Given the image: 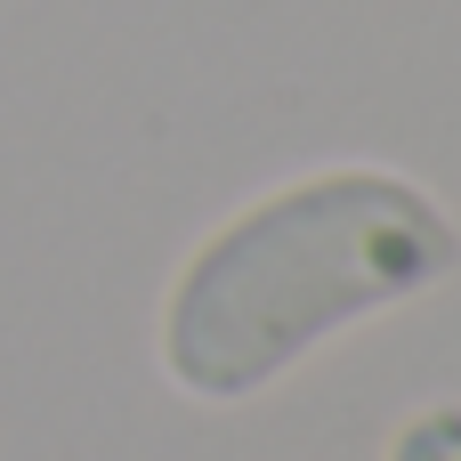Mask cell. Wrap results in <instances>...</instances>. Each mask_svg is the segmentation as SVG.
Wrapping results in <instances>:
<instances>
[{
    "mask_svg": "<svg viewBox=\"0 0 461 461\" xmlns=\"http://www.w3.org/2000/svg\"><path fill=\"white\" fill-rule=\"evenodd\" d=\"M461 267L454 219L397 170H316L235 211L162 300V373L235 405L284 381L340 324L397 308Z\"/></svg>",
    "mask_w": 461,
    "mask_h": 461,
    "instance_id": "6da1fadb",
    "label": "cell"
},
{
    "mask_svg": "<svg viewBox=\"0 0 461 461\" xmlns=\"http://www.w3.org/2000/svg\"><path fill=\"white\" fill-rule=\"evenodd\" d=\"M389 461H461V405H429L397 429Z\"/></svg>",
    "mask_w": 461,
    "mask_h": 461,
    "instance_id": "7a4b0ae2",
    "label": "cell"
}]
</instances>
